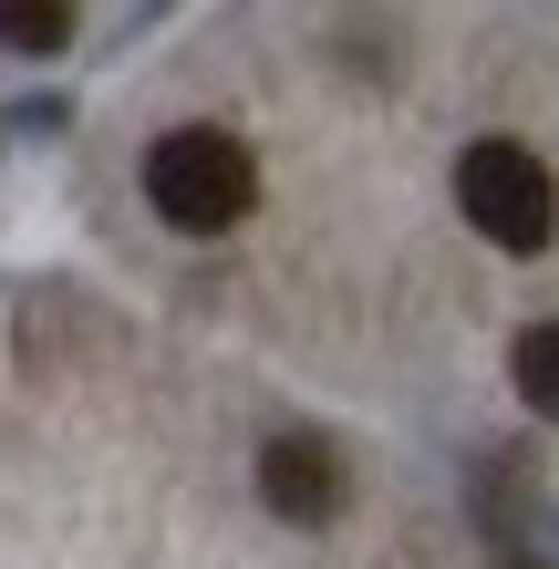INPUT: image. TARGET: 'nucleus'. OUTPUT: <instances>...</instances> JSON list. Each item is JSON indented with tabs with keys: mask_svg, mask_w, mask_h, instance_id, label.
Here are the masks:
<instances>
[{
	"mask_svg": "<svg viewBox=\"0 0 559 569\" xmlns=\"http://www.w3.org/2000/svg\"><path fill=\"white\" fill-rule=\"evenodd\" d=\"M146 197L187 239H228V228L259 208V166H249V146L228 136V124H177V136L146 146Z\"/></svg>",
	"mask_w": 559,
	"mask_h": 569,
	"instance_id": "obj_1",
	"label": "nucleus"
},
{
	"mask_svg": "<svg viewBox=\"0 0 559 569\" xmlns=\"http://www.w3.org/2000/svg\"><path fill=\"white\" fill-rule=\"evenodd\" d=\"M456 208H467L477 239H498V249H549L559 239V177L529 156V146H508V136H487L456 156Z\"/></svg>",
	"mask_w": 559,
	"mask_h": 569,
	"instance_id": "obj_2",
	"label": "nucleus"
},
{
	"mask_svg": "<svg viewBox=\"0 0 559 569\" xmlns=\"http://www.w3.org/2000/svg\"><path fill=\"white\" fill-rule=\"evenodd\" d=\"M259 497H270L290 528H332L342 497H352L332 435H270V446H259Z\"/></svg>",
	"mask_w": 559,
	"mask_h": 569,
	"instance_id": "obj_3",
	"label": "nucleus"
},
{
	"mask_svg": "<svg viewBox=\"0 0 559 569\" xmlns=\"http://www.w3.org/2000/svg\"><path fill=\"white\" fill-rule=\"evenodd\" d=\"M508 373H518V405H529L539 425H559V321H529V331H518Z\"/></svg>",
	"mask_w": 559,
	"mask_h": 569,
	"instance_id": "obj_4",
	"label": "nucleus"
},
{
	"mask_svg": "<svg viewBox=\"0 0 559 569\" xmlns=\"http://www.w3.org/2000/svg\"><path fill=\"white\" fill-rule=\"evenodd\" d=\"M73 11L83 0H0V52H31V62L62 52L73 42Z\"/></svg>",
	"mask_w": 559,
	"mask_h": 569,
	"instance_id": "obj_5",
	"label": "nucleus"
}]
</instances>
